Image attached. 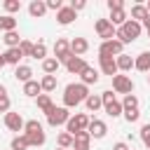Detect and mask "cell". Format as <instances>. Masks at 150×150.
Returning <instances> with one entry per match:
<instances>
[{
	"mask_svg": "<svg viewBox=\"0 0 150 150\" xmlns=\"http://www.w3.org/2000/svg\"><path fill=\"white\" fill-rule=\"evenodd\" d=\"M77 19V12H73V7L70 5H66L63 9H59L56 12V21L61 23V26H68V23H73Z\"/></svg>",
	"mask_w": 150,
	"mask_h": 150,
	"instance_id": "cell-17",
	"label": "cell"
},
{
	"mask_svg": "<svg viewBox=\"0 0 150 150\" xmlns=\"http://www.w3.org/2000/svg\"><path fill=\"white\" fill-rule=\"evenodd\" d=\"M98 77H101V75H98V70H96V68H91V66H87V68L80 73V82H82V84H87V87H89V84H96V82H98Z\"/></svg>",
	"mask_w": 150,
	"mask_h": 150,
	"instance_id": "cell-20",
	"label": "cell"
},
{
	"mask_svg": "<svg viewBox=\"0 0 150 150\" xmlns=\"http://www.w3.org/2000/svg\"><path fill=\"white\" fill-rule=\"evenodd\" d=\"M54 150H63V148H54Z\"/></svg>",
	"mask_w": 150,
	"mask_h": 150,
	"instance_id": "cell-50",
	"label": "cell"
},
{
	"mask_svg": "<svg viewBox=\"0 0 150 150\" xmlns=\"http://www.w3.org/2000/svg\"><path fill=\"white\" fill-rule=\"evenodd\" d=\"M35 103H38V110H40V112H45V115H49V112H52V110L56 108L49 94H40V96L35 98Z\"/></svg>",
	"mask_w": 150,
	"mask_h": 150,
	"instance_id": "cell-21",
	"label": "cell"
},
{
	"mask_svg": "<svg viewBox=\"0 0 150 150\" xmlns=\"http://www.w3.org/2000/svg\"><path fill=\"white\" fill-rule=\"evenodd\" d=\"M148 84H150V75H148Z\"/></svg>",
	"mask_w": 150,
	"mask_h": 150,
	"instance_id": "cell-51",
	"label": "cell"
},
{
	"mask_svg": "<svg viewBox=\"0 0 150 150\" xmlns=\"http://www.w3.org/2000/svg\"><path fill=\"white\" fill-rule=\"evenodd\" d=\"M7 63H5V59H2V54H0V68H5Z\"/></svg>",
	"mask_w": 150,
	"mask_h": 150,
	"instance_id": "cell-47",
	"label": "cell"
},
{
	"mask_svg": "<svg viewBox=\"0 0 150 150\" xmlns=\"http://www.w3.org/2000/svg\"><path fill=\"white\" fill-rule=\"evenodd\" d=\"M68 5L73 7V12H82V9L87 7V2H84V0H70Z\"/></svg>",
	"mask_w": 150,
	"mask_h": 150,
	"instance_id": "cell-44",
	"label": "cell"
},
{
	"mask_svg": "<svg viewBox=\"0 0 150 150\" xmlns=\"http://www.w3.org/2000/svg\"><path fill=\"white\" fill-rule=\"evenodd\" d=\"M94 30H96V35H98L103 42L112 40V38H115V33H117V28L110 23V19H96V23H94Z\"/></svg>",
	"mask_w": 150,
	"mask_h": 150,
	"instance_id": "cell-6",
	"label": "cell"
},
{
	"mask_svg": "<svg viewBox=\"0 0 150 150\" xmlns=\"http://www.w3.org/2000/svg\"><path fill=\"white\" fill-rule=\"evenodd\" d=\"M98 68H101L103 75H110V77H115V75L120 73V70H117V61L110 59V56H98Z\"/></svg>",
	"mask_w": 150,
	"mask_h": 150,
	"instance_id": "cell-13",
	"label": "cell"
},
{
	"mask_svg": "<svg viewBox=\"0 0 150 150\" xmlns=\"http://www.w3.org/2000/svg\"><path fill=\"white\" fill-rule=\"evenodd\" d=\"M101 98H103V110H105V115L108 117H120L122 112H124V108H122V101H117V96H115V91L112 89H105V91H101Z\"/></svg>",
	"mask_w": 150,
	"mask_h": 150,
	"instance_id": "cell-4",
	"label": "cell"
},
{
	"mask_svg": "<svg viewBox=\"0 0 150 150\" xmlns=\"http://www.w3.org/2000/svg\"><path fill=\"white\" fill-rule=\"evenodd\" d=\"M120 54H124V45L120 40H108V42H101L98 47V56H110V59H117Z\"/></svg>",
	"mask_w": 150,
	"mask_h": 150,
	"instance_id": "cell-7",
	"label": "cell"
},
{
	"mask_svg": "<svg viewBox=\"0 0 150 150\" xmlns=\"http://www.w3.org/2000/svg\"><path fill=\"white\" fill-rule=\"evenodd\" d=\"M59 66H61V63H59L54 56H47V59L42 61V70H45V75H56Z\"/></svg>",
	"mask_w": 150,
	"mask_h": 150,
	"instance_id": "cell-31",
	"label": "cell"
},
{
	"mask_svg": "<svg viewBox=\"0 0 150 150\" xmlns=\"http://www.w3.org/2000/svg\"><path fill=\"white\" fill-rule=\"evenodd\" d=\"M14 77H16L19 82H23V84H26V82H30V80H33V68L21 63V66H16V68H14Z\"/></svg>",
	"mask_w": 150,
	"mask_h": 150,
	"instance_id": "cell-23",
	"label": "cell"
},
{
	"mask_svg": "<svg viewBox=\"0 0 150 150\" xmlns=\"http://www.w3.org/2000/svg\"><path fill=\"white\" fill-rule=\"evenodd\" d=\"M33 45H35V42H30V40H26V38H23V40H21V45H19L21 54H23V56H33Z\"/></svg>",
	"mask_w": 150,
	"mask_h": 150,
	"instance_id": "cell-38",
	"label": "cell"
},
{
	"mask_svg": "<svg viewBox=\"0 0 150 150\" xmlns=\"http://www.w3.org/2000/svg\"><path fill=\"white\" fill-rule=\"evenodd\" d=\"M70 56H73V54H70V42H68L66 38H56V42H54V59L66 66V61H68Z\"/></svg>",
	"mask_w": 150,
	"mask_h": 150,
	"instance_id": "cell-9",
	"label": "cell"
},
{
	"mask_svg": "<svg viewBox=\"0 0 150 150\" xmlns=\"http://www.w3.org/2000/svg\"><path fill=\"white\" fill-rule=\"evenodd\" d=\"M56 84H59V80H56V75H45V77L40 80V87H42V94H49V91H54V89H56Z\"/></svg>",
	"mask_w": 150,
	"mask_h": 150,
	"instance_id": "cell-29",
	"label": "cell"
},
{
	"mask_svg": "<svg viewBox=\"0 0 150 150\" xmlns=\"http://www.w3.org/2000/svg\"><path fill=\"white\" fill-rule=\"evenodd\" d=\"M84 68H87V61H84L82 56H70V59L66 61V70H68L70 75H80Z\"/></svg>",
	"mask_w": 150,
	"mask_h": 150,
	"instance_id": "cell-14",
	"label": "cell"
},
{
	"mask_svg": "<svg viewBox=\"0 0 150 150\" xmlns=\"http://www.w3.org/2000/svg\"><path fill=\"white\" fill-rule=\"evenodd\" d=\"M12 150H28L30 148V143H28V138H26V134H16L14 138H12Z\"/></svg>",
	"mask_w": 150,
	"mask_h": 150,
	"instance_id": "cell-32",
	"label": "cell"
},
{
	"mask_svg": "<svg viewBox=\"0 0 150 150\" xmlns=\"http://www.w3.org/2000/svg\"><path fill=\"white\" fill-rule=\"evenodd\" d=\"M0 96H7V87L5 84H0Z\"/></svg>",
	"mask_w": 150,
	"mask_h": 150,
	"instance_id": "cell-46",
	"label": "cell"
},
{
	"mask_svg": "<svg viewBox=\"0 0 150 150\" xmlns=\"http://www.w3.org/2000/svg\"><path fill=\"white\" fill-rule=\"evenodd\" d=\"M23 134H26V138H28L30 148H40V145H45V141H47L45 127H42L38 120H28V122H26V127H23Z\"/></svg>",
	"mask_w": 150,
	"mask_h": 150,
	"instance_id": "cell-3",
	"label": "cell"
},
{
	"mask_svg": "<svg viewBox=\"0 0 150 150\" xmlns=\"http://www.w3.org/2000/svg\"><path fill=\"white\" fill-rule=\"evenodd\" d=\"M112 150H131V148H129V143H124V141H117V143L112 145Z\"/></svg>",
	"mask_w": 150,
	"mask_h": 150,
	"instance_id": "cell-45",
	"label": "cell"
},
{
	"mask_svg": "<svg viewBox=\"0 0 150 150\" xmlns=\"http://www.w3.org/2000/svg\"><path fill=\"white\" fill-rule=\"evenodd\" d=\"M89 52V42L84 40V38H73L70 40V54L73 56H82V54H87Z\"/></svg>",
	"mask_w": 150,
	"mask_h": 150,
	"instance_id": "cell-18",
	"label": "cell"
},
{
	"mask_svg": "<svg viewBox=\"0 0 150 150\" xmlns=\"http://www.w3.org/2000/svg\"><path fill=\"white\" fill-rule=\"evenodd\" d=\"M122 115H124V120H127L129 124H134V122H138V120H141V110H124Z\"/></svg>",
	"mask_w": 150,
	"mask_h": 150,
	"instance_id": "cell-40",
	"label": "cell"
},
{
	"mask_svg": "<svg viewBox=\"0 0 150 150\" xmlns=\"http://www.w3.org/2000/svg\"><path fill=\"white\" fill-rule=\"evenodd\" d=\"M141 141H143V145L150 150V122L141 127Z\"/></svg>",
	"mask_w": 150,
	"mask_h": 150,
	"instance_id": "cell-39",
	"label": "cell"
},
{
	"mask_svg": "<svg viewBox=\"0 0 150 150\" xmlns=\"http://www.w3.org/2000/svg\"><path fill=\"white\" fill-rule=\"evenodd\" d=\"M9 108H12V101H9V96H0V112H9Z\"/></svg>",
	"mask_w": 150,
	"mask_h": 150,
	"instance_id": "cell-42",
	"label": "cell"
},
{
	"mask_svg": "<svg viewBox=\"0 0 150 150\" xmlns=\"http://www.w3.org/2000/svg\"><path fill=\"white\" fill-rule=\"evenodd\" d=\"M89 145H91L89 131H77L73 136V150H89Z\"/></svg>",
	"mask_w": 150,
	"mask_h": 150,
	"instance_id": "cell-15",
	"label": "cell"
},
{
	"mask_svg": "<svg viewBox=\"0 0 150 150\" xmlns=\"http://www.w3.org/2000/svg\"><path fill=\"white\" fill-rule=\"evenodd\" d=\"M2 59H5V63H7V66H21L19 61L23 59V54H21V49H19V47H12V49H5Z\"/></svg>",
	"mask_w": 150,
	"mask_h": 150,
	"instance_id": "cell-19",
	"label": "cell"
},
{
	"mask_svg": "<svg viewBox=\"0 0 150 150\" xmlns=\"http://www.w3.org/2000/svg\"><path fill=\"white\" fill-rule=\"evenodd\" d=\"M145 7H148V14H150V0H148V5H145Z\"/></svg>",
	"mask_w": 150,
	"mask_h": 150,
	"instance_id": "cell-49",
	"label": "cell"
},
{
	"mask_svg": "<svg viewBox=\"0 0 150 150\" xmlns=\"http://www.w3.org/2000/svg\"><path fill=\"white\" fill-rule=\"evenodd\" d=\"M89 136L91 138H105V134H108V124L103 122V120H98V117H91V122H89Z\"/></svg>",
	"mask_w": 150,
	"mask_h": 150,
	"instance_id": "cell-12",
	"label": "cell"
},
{
	"mask_svg": "<svg viewBox=\"0 0 150 150\" xmlns=\"http://www.w3.org/2000/svg\"><path fill=\"white\" fill-rule=\"evenodd\" d=\"M89 122H91L89 115H84V112H75V115H70V120L66 122V131L75 136L77 131H87V129H89Z\"/></svg>",
	"mask_w": 150,
	"mask_h": 150,
	"instance_id": "cell-5",
	"label": "cell"
},
{
	"mask_svg": "<svg viewBox=\"0 0 150 150\" xmlns=\"http://www.w3.org/2000/svg\"><path fill=\"white\" fill-rule=\"evenodd\" d=\"M122 108L124 110H138V96L136 94H127L124 101H122Z\"/></svg>",
	"mask_w": 150,
	"mask_h": 150,
	"instance_id": "cell-35",
	"label": "cell"
},
{
	"mask_svg": "<svg viewBox=\"0 0 150 150\" xmlns=\"http://www.w3.org/2000/svg\"><path fill=\"white\" fill-rule=\"evenodd\" d=\"M145 33H148V38H150V26H145Z\"/></svg>",
	"mask_w": 150,
	"mask_h": 150,
	"instance_id": "cell-48",
	"label": "cell"
},
{
	"mask_svg": "<svg viewBox=\"0 0 150 150\" xmlns=\"http://www.w3.org/2000/svg\"><path fill=\"white\" fill-rule=\"evenodd\" d=\"M47 12H49V9H47V2H45V0H30V5H28V14H30L33 19H42Z\"/></svg>",
	"mask_w": 150,
	"mask_h": 150,
	"instance_id": "cell-16",
	"label": "cell"
},
{
	"mask_svg": "<svg viewBox=\"0 0 150 150\" xmlns=\"http://www.w3.org/2000/svg\"><path fill=\"white\" fill-rule=\"evenodd\" d=\"M112 91L115 94H134V80L129 77V75H122V73H117L115 77H112Z\"/></svg>",
	"mask_w": 150,
	"mask_h": 150,
	"instance_id": "cell-8",
	"label": "cell"
},
{
	"mask_svg": "<svg viewBox=\"0 0 150 150\" xmlns=\"http://www.w3.org/2000/svg\"><path fill=\"white\" fill-rule=\"evenodd\" d=\"M108 9H110V12L124 9V0H108Z\"/></svg>",
	"mask_w": 150,
	"mask_h": 150,
	"instance_id": "cell-43",
	"label": "cell"
},
{
	"mask_svg": "<svg viewBox=\"0 0 150 150\" xmlns=\"http://www.w3.org/2000/svg\"><path fill=\"white\" fill-rule=\"evenodd\" d=\"M56 143H59V148H63V150L73 148V134H68V131H61V134H59V138H56Z\"/></svg>",
	"mask_w": 150,
	"mask_h": 150,
	"instance_id": "cell-36",
	"label": "cell"
},
{
	"mask_svg": "<svg viewBox=\"0 0 150 150\" xmlns=\"http://www.w3.org/2000/svg\"><path fill=\"white\" fill-rule=\"evenodd\" d=\"M148 16H150V14H148V7H145V5H134V7H131V19H134V21L143 23Z\"/></svg>",
	"mask_w": 150,
	"mask_h": 150,
	"instance_id": "cell-27",
	"label": "cell"
},
{
	"mask_svg": "<svg viewBox=\"0 0 150 150\" xmlns=\"http://www.w3.org/2000/svg\"><path fill=\"white\" fill-rule=\"evenodd\" d=\"M47 2V9H54V12H59V9H63L66 5H63V0H45Z\"/></svg>",
	"mask_w": 150,
	"mask_h": 150,
	"instance_id": "cell-41",
	"label": "cell"
},
{
	"mask_svg": "<svg viewBox=\"0 0 150 150\" xmlns=\"http://www.w3.org/2000/svg\"><path fill=\"white\" fill-rule=\"evenodd\" d=\"M141 33H143V23H138V21L129 19L124 26H120V28H117L115 40H120L122 45H129V42H134L136 38H141Z\"/></svg>",
	"mask_w": 150,
	"mask_h": 150,
	"instance_id": "cell-2",
	"label": "cell"
},
{
	"mask_svg": "<svg viewBox=\"0 0 150 150\" xmlns=\"http://www.w3.org/2000/svg\"><path fill=\"white\" fill-rule=\"evenodd\" d=\"M70 120V112H68V108H63V105H59V108H54L49 115H47V124L49 127H63L66 122Z\"/></svg>",
	"mask_w": 150,
	"mask_h": 150,
	"instance_id": "cell-10",
	"label": "cell"
},
{
	"mask_svg": "<svg viewBox=\"0 0 150 150\" xmlns=\"http://www.w3.org/2000/svg\"><path fill=\"white\" fill-rule=\"evenodd\" d=\"M134 68H136V70H141V73H150V52H141V54L136 56Z\"/></svg>",
	"mask_w": 150,
	"mask_h": 150,
	"instance_id": "cell-25",
	"label": "cell"
},
{
	"mask_svg": "<svg viewBox=\"0 0 150 150\" xmlns=\"http://www.w3.org/2000/svg\"><path fill=\"white\" fill-rule=\"evenodd\" d=\"M2 7H5V12L12 16L14 12H19V9H21V0H5V2H2Z\"/></svg>",
	"mask_w": 150,
	"mask_h": 150,
	"instance_id": "cell-37",
	"label": "cell"
},
{
	"mask_svg": "<svg viewBox=\"0 0 150 150\" xmlns=\"http://www.w3.org/2000/svg\"><path fill=\"white\" fill-rule=\"evenodd\" d=\"M0 30H2V33H12V30H16V19L9 16V14H2V16H0Z\"/></svg>",
	"mask_w": 150,
	"mask_h": 150,
	"instance_id": "cell-30",
	"label": "cell"
},
{
	"mask_svg": "<svg viewBox=\"0 0 150 150\" xmlns=\"http://www.w3.org/2000/svg\"><path fill=\"white\" fill-rule=\"evenodd\" d=\"M2 122H5V127H7L9 131H16V134H19V131H23V127H26L23 117H21L19 112H12V110L2 117Z\"/></svg>",
	"mask_w": 150,
	"mask_h": 150,
	"instance_id": "cell-11",
	"label": "cell"
},
{
	"mask_svg": "<svg viewBox=\"0 0 150 150\" xmlns=\"http://www.w3.org/2000/svg\"><path fill=\"white\" fill-rule=\"evenodd\" d=\"M89 96V87L82 82H70L63 89V108H77L80 103H84Z\"/></svg>",
	"mask_w": 150,
	"mask_h": 150,
	"instance_id": "cell-1",
	"label": "cell"
},
{
	"mask_svg": "<svg viewBox=\"0 0 150 150\" xmlns=\"http://www.w3.org/2000/svg\"><path fill=\"white\" fill-rule=\"evenodd\" d=\"M2 40H5L7 49H12V47H19L23 38H19V33H16V30H12V33H5V38H2Z\"/></svg>",
	"mask_w": 150,
	"mask_h": 150,
	"instance_id": "cell-34",
	"label": "cell"
},
{
	"mask_svg": "<svg viewBox=\"0 0 150 150\" xmlns=\"http://www.w3.org/2000/svg\"><path fill=\"white\" fill-rule=\"evenodd\" d=\"M84 105H87L89 112H98V110L103 108V98H101V94H89L87 101H84Z\"/></svg>",
	"mask_w": 150,
	"mask_h": 150,
	"instance_id": "cell-24",
	"label": "cell"
},
{
	"mask_svg": "<svg viewBox=\"0 0 150 150\" xmlns=\"http://www.w3.org/2000/svg\"><path fill=\"white\" fill-rule=\"evenodd\" d=\"M33 59H38V61H45V59H47V45H45L42 40H38V42L33 45Z\"/></svg>",
	"mask_w": 150,
	"mask_h": 150,
	"instance_id": "cell-33",
	"label": "cell"
},
{
	"mask_svg": "<svg viewBox=\"0 0 150 150\" xmlns=\"http://www.w3.org/2000/svg\"><path fill=\"white\" fill-rule=\"evenodd\" d=\"M23 94H26L28 98H38V96L42 94V87H40V82H38V80H30V82H26V84H23Z\"/></svg>",
	"mask_w": 150,
	"mask_h": 150,
	"instance_id": "cell-26",
	"label": "cell"
},
{
	"mask_svg": "<svg viewBox=\"0 0 150 150\" xmlns=\"http://www.w3.org/2000/svg\"><path fill=\"white\" fill-rule=\"evenodd\" d=\"M115 61H117V70H120V73H129V70L134 68V63H136V59L129 56V54H120Z\"/></svg>",
	"mask_w": 150,
	"mask_h": 150,
	"instance_id": "cell-22",
	"label": "cell"
},
{
	"mask_svg": "<svg viewBox=\"0 0 150 150\" xmlns=\"http://www.w3.org/2000/svg\"><path fill=\"white\" fill-rule=\"evenodd\" d=\"M129 21V14L124 12V9H117V12H110V23L115 26V28H120V26H124Z\"/></svg>",
	"mask_w": 150,
	"mask_h": 150,
	"instance_id": "cell-28",
	"label": "cell"
}]
</instances>
